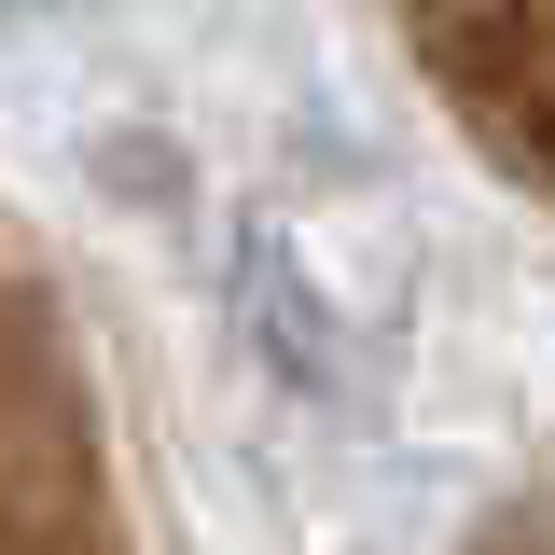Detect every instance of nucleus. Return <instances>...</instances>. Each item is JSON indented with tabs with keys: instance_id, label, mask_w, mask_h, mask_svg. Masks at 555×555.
Returning a JSON list of instances; mask_svg holds the SVG:
<instances>
[{
	"instance_id": "1",
	"label": "nucleus",
	"mask_w": 555,
	"mask_h": 555,
	"mask_svg": "<svg viewBox=\"0 0 555 555\" xmlns=\"http://www.w3.org/2000/svg\"><path fill=\"white\" fill-rule=\"evenodd\" d=\"M430 83L473 112L528 181H555V0H389Z\"/></svg>"
}]
</instances>
